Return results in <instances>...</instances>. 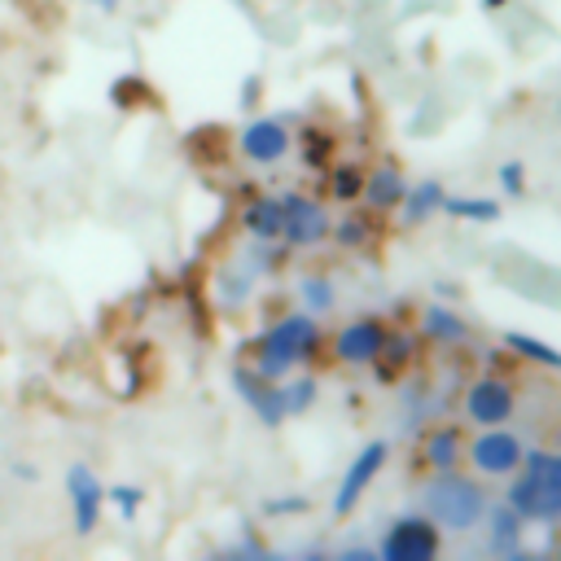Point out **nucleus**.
<instances>
[{
    "mask_svg": "<svg viewBox=\"0 0 561 561\" xmlns=\"http://www.w3.org/2000/svg\"><path fill=\"white\" fill-rule=\"evenodd\" d=\"M504 504L522 522H557L561 517V456L552 451H526L517 465V478L504 495Z\"/></svg>",
    "mask_w": 561,
    "mask_h": 561,
    "instance_id": "nucleus-1",
    "label": "nucleus"
},
{
    "mask_svg": "<svg viewBox=\"0 0 561 561\" xmlns=\"http://www.w3.org/2000/svg\"><path fill=\"white\" fill-rule=\"evenodd\" d=\"M425 517L443 530H473L482 517H486V491L478 486V478H465L456 469H443L438 478L425 482Z\"/></svg>",
    "mask_w": 561,
    "mask_h": 561,
    "instance_id": "nucleus-2",
    "label": "nucleus"
},
{
    "mask_svg": "<svg viewBox=\"0 0 561 561\" xmlns=\"http://www.w3.org/2000/svg\"><path fill=\"white\" fill-rule=\"evenodd\" d=\"M320 351V324L311 316H285L276 320L259 346H254V373H263L267 381H280L294 364L311 359Z\"/></svg>",
    "mask_w": 561,
    "mask_h": 561,
    "instance_id": "nucleus-3",
    "label": "nucleus"
},
{
    "mask_svg": "<svg viewBox=\"0 0 561 561\" xmlns=\"http://www.w3.org/2000/svg\"><path fill=\"white\" fill-rule=\"evenodd\" d=\"M465 456H469V465H473L482 478H508V473H517L526 447H522V438L508 434L504 425H482V434H478L473 443H465Z\"/></svg>",
    "mask_w": 561,
    "mask_h": 561,
    "instance_id": "nucleus-4",
    "label": "nucleus"
},
{
    "mask_svg": "<svg viewBox=\"0 0 561 561\" xmlns=\"http://www.w3.org/2000/svg\"><path fill=\"white\" fill-rule=\"evenodd\" d=\"M66 500H70V522L79 535H92L101 526V508H105V482L96 478L92 465L75 460L66 469Z\"/></svg>",
    "mask_w": 561,
    "mask_h": 561,
    "instance_id": "nucleus-5",
    "label": "nucleus"
},
{
    "mask_svg": "<svg viewBox=\"0 0 561 561\" xmlns=\"http://www.w3.org/2000/svg\"><path fill=\"white\" fill-rule=\"evenodd\" d=\"M381 561H434L438 557V526L430 517H399L381 539Z\"/></svg>",
    "mask_w": 561,
    "mask_h": 561,
    "instance_id": "nucleus-6",
    "label": "nucleus"
},
{
    "mask_svg": "<svg viewBox=\"0 0 561 561\" xmlns=\"http://www.w3.org/2000/svg\"><path fill=\"white\" fill-rule=\"evenodd\" d=\"M280 237L289 245H316L329 232V215L320 202L302 197V193H280Z\"/></svg>",
    "mask_w": 561,
    "mask_h": 561,
    "instance_id": "nucleus-7",
    "label": "nucleus"
},
{
    "mask_svg": "<svg viewBox=\"0 0 561 561\" xmlns=\"http://www.w3.org/2000/svg\"><path fill=\"white\" fill-rule=\"evenodd\" d=\"M513 408H517V399L504 377H478L465 390V412L473 425H504L513 416Z\"/></svg>",
    "mask_w": 561,
    "mask_h": 561,
    "instance_id": "nucleus-8",
    "label": "nucleus"
},
{
    "mask_svg": "<svg viewBox=\"0 0 561 561\" xmlns=\"http://www.w3.org/2000/svg\"><path fill=\"white\" fill-rule=\"evenodd\" d=\"M386 456H390V451H386V443L377 438V443H368V447L351 460V469L342 473V486H337V495H333V513H337V517H346V513L359 504V495L368 491V482L381 473Z\"/></svg>",
    "mask_w": 561,
    "mask_h": 561,
    "instance_id": "nucleus-9",
    "label": "nucleus"
},
{
    "mask_svg": "<svg viewBox=\"0 0 561 561\" xmlns=\"http://www.w3.org/2000/svg\"><path fill=\"white\" fill-rule=\"evenodd\" d=\"M381 342H386V324L373 320V316H364V320H351V324L337 329L333 355H337L342 364H373V359L381 355Z\"/></svg>",
    "mask_w": 561,
    "mask_h": 561,
    "instance_id": "nucleus-10",
    "label": "nucleus"
},
{
    "mask_svg": "<svg viewBox=\"0 0 561 561\" xmlns=\"http://www.w3.org/2000/svg\"><path fill=\"white\" fill-rule=\"evenodd\" d=\"M289 131H285V123L280 118H254L241 136H237V149H241V158H250V162H280L285 153H289Z\"/></svg>",
    "mask_w": 561,
    "mask_h": 561,
    "instance_id": "nucleus-11",
    "label": "nucleus"
},
{
    "mask_svg": "<svg viewBox=\"0 0 561 561\" xmlns=\"http://www.w3.org/2000/svg\"><path fill=\"white\" fill-rule=\"evenodd\" d=\"M232 386H237V394L254 408V416H259L263 425H280V421H285V399H280V386H276V381H267V377L254 373V368H237V373H232Z\"/></svg>",
    "mask_w": 561,
    "mask_h": 561,
    "instance_id": "nucleus-12",
    "label": "nucleus"
},
{
    "mask_svg": "<svg viewBox=\"0 0 561 561\" xmlns=\"http://www.w3.org/2000/svg\"><path fill=\"white\" fill-rule=\"evenodd\" d=\"M460 456H465V434H460L456 425H438V430H430L425 443H421V460H425L434 473L456 469Z\"/></svg>",
    "mask_w": 561,
    "mask_h": 561,
    "instance_id": "nucleus-13",
    "label": "nucleus"
},
{
    "mask_svg": "<svg viewBox=\"0 0 561 561\" xmlns=\"http://www.w3.org/2000/svg\"><path fill=\"white\" fill-rule=\"evenodd\" d=\"M408 193V180L399 175V167H377V171H364V202L373 210H394Z\"/></svg>",
    "mask_w": 561,
    "mask_h": 561,
    "instance_id": "nucleus-14",
    "label": "nucleus"
},
{
    "mask_svg": "<svg viewBox=\"0 0 561 561\" xmlns=\"http://www.w3.org/2000/svg\"><path fill=\"white\" fill-rule=\"evenodd\" d=\"M412 355H416V337H412V333H390V329H386L381 355L373 359V364H377V377H381V381L399 377V373L412 364Z\"/></svg>",
    "mask_w": 561,
    "mask_h": 561,
    "instance_id": "nucleus-15",
    "label": "nucleus"
},
{
    "mask_svg": "<svg viewBox=\"0 0 561 561\" xmlns=\"http://www.w3.org/2000/svg\"><path fill=\"white\" fill-rule=\"evenodd\" d=\"M241 224H245L250 237L276 241V237H280V202H276V197H254V202L241 210Z\"/></svg>",
    "mask_w": 561,
    "mask_h": 561,
    "instance_id": "nucleus-16",
    "label": "nucleus"
},
{
    "mask_svg": "<svg viewBox=\"0 0 561 561\" xmlns=\"http://www.w3.org/2000/svg\"><path fill=\"white\" fill-rule=\"evenodd\" d=\"M443 197H447V193H443V184H438V180H425L421 188L403 193V206H408V210H403V224H416V219L434 215V210L443 206Z\"/></svg>",
    "mask_w": 561,
    "mask_h": 561,
    "instance_id": "nucleus-17",
    "label": "nucleus"
},
{
    "mask_svg": "<svg viewBox=\"0 0 561 561\" xmlns=\"http://www.w3.org/2000/svg\"><path fill=\"white\" fill-rule=\"evenodd\" d=\"M421 329L434 337V342H465V320L447 307H425L421 316Z\"/></svg>",
    "mask_w": 561,
    "mask_h": 561,
    "instance_id": "nucleus-18",
    "label": "nucleus"
},
{
    "mask_svg": "<svg viewBox=\"0 0 561 561\" xmlns=\"http://www.w3.org/2000/svg\"><path fill=\"white\" fill-rule=\"evenodd\" d=\"M522 517L508 508V504H500V508H491V552H508L513 543H517V535H522Z\"/></svg>",
    "mask_w": 561,
    "mask_h": 561,
    "instance_id": "nucleus-19",
    "label": "nucleus"
},
{
    "mask_svg": "<svg viewBox=\"0 0 561 561\" xmlns=\"http://www.w3.org/2000/svg\"><path fill=\"white\" fill-rule=\"evenodd\" d=\"M504 346L517 351L522 359L543 364V368H561V351H552L548 342H539V337H530V333H504Z\"/></svg>",
    "mask_w": 561,
    "mask_h": 561,
    "instance_id": "nucleus-20",
    "label": "nucleus"
},
{
    "mask_svg": "<svg viewBox=\"0 0 561 561\" xmlns=\"http://www.w3.org/2000/svg\"><path fill=\"white\" fill-rule=\"evenodd\" d=\"M438 210H447V215H456V219H478V224H491V219L500 215V206L486 202V197H443Z\"/></svg>",
    "mask_w": 561,
    "mask_h": 561,
    "instance_id": "nucleus-21",
    "label": "nucleus"
},
{
    "mask_svg": "<svg viewBox=\"0 0 561 561\" xmlns=\"http://www.w3.org/2000/svg\"><path fill=\"white\" fill-rule=\"evenodd\" d=\"M329 193H333L337 202H359V193H364V171H359V167H333V171H329Z\"/></svg>",
    "mask_w": 561,
    "mask_h": 561,
    "instance_id": "nucleus-22",
    "label": "nucleus"
},
{
    "mask_svg": "<svg viewBox=\"0 0 561 561\" xmlns=\"http://www.w3.org/2000/svg\"><path fill=\"white\" fill-rule=\"evenodd\" d=\"M298 140H302V162H307V167H324V162H329V153H333V145H337L324 127H307Z\"/></svg>",
    "mask_w": 561,
    "mask_h": 561,
    "instance_id": "nucleus-23",
    "label": "nucleus"
},
{
    "mask_svg": "<svg viewBox=\"0 0 561 561\" xmlns=\"http://www.w3.org/2000/svg\"><path fill=\"white\" fill-rule=\"evenodd\" d=\"M105 504H114L118 517L131 522V517L140 513V504H145V491H140L136 482H118V486H105Z\"/></svg>",
    "mask_w": 561,
    "mask_h": 561,
    "instance_id": "nucleus-24",
    "label": "nucleus"
},
{
    "mask_svg": "<svg viewBox=\"0 0 561 561\" xmlns=\"http://www.w3.org/2000/svg\"><path fill=\"white\" fill-rule=\"evenodd\" d=\"M280 399H285V416H298V412H307L316 403V381L311 377H298V381L280 386Z\"/></svg>",
    "mask_w": 561,
    "mask_h": 561,
    "instance_id": "nucleus-25",
    "label": "nucleus"
},
{
    "mask_svg": "<svg viewBox=\"0 0 561 561\" xmlns=\"http://www.w3.org/2000/svg\"><path fill=\"white\" fill-rule=\"evenodd\" d=\"M333 237H337V245H368V237H373V228H368V219L364 215H346L337 228H333Z\"/></svg>",
    "mask_w": 561,
    "mask_h": 561,
    "instance_id": "nucleus-26",
    "label": "nucleus"
},
{
    "mask_svg": "<svg viewBox=\"0 0 561 561\" xmlns=\"http://www.w3.org/2000/svg\"><path fill=\"white\" fill-rule=\"evenodd\" d=\"M302 302H307L316 316L329 311V307H333V285H329L324 276H307V280H302Z\"/></svg>",
    "mask_w": 561,
    "mask_h": 561,
    "instance_id": "nucleus-27",
    "label": "nucleus"
},
{
    "mask_svg": "<svg viewBox=\"0 0 561 561\" xmlns=\"http://www.w3.org/2000/svg\"><path fill=\"white\" fill-rule=\"evenodd\" d=\"M500 188H504L508 197H522V193H526V167H522V162H504V167H500Z\"/></svg>",
    "mask_w": 561,
    "mask_h": 561,
    "instance_id": "nucleus-28",
    "label": "nucleus"
},
{
    "mask_svg": "<svg viewBox=\"0 0 561 561\" xmlns=\"http://www.w3.org/2000/svg\"><path fill=\"white\" fill-rule=\"evenodd\" d=\"M219 294L224 298H241V294H250V280L241 285V276H219Z\"/></svg>",
    "mask_w": 561,
    "mask_h": 561,
    "instance_id": "nucleus-29",
    "label": "nucleus"
},
{
    "mask_svg": "<svg viewBox=\"0 0 561 561\" xmlns=\"http://www.w3.org/2000/svg\"><path fill=\"white\" fill-rule=\"evenodd\" d=\"M302 508H307V500H298V495L294 500H267V513H302Z\"/></svg>",
    "mask_w": 561,
    "mask_h": 561,
    "instance_id": "nucleus-30",
    "label": "nucleus"
},
{
    "mask_svg": "<svg viewBox=\"0 0 561 561\" xmlns=\"http://www.w3.org/2000/svg\"><path fill=\"white\" fill-rule=\"evenodd\" d=\"M241 101H245V105H254V101H259V79H245V88H241Z\"/></svg>",
    "mask_w": 561,
    "mask_h": 561,
    "instance_id": "nucleus-31",
    "label": "nucleus"
},
{
    "mask_svg": "<svg viewBox=\"0 0 561 561\" xmlns=\"http://www.w3.org/2000/svg\"><path fill=\"white\" fill-rule=\"evenodd\" d=\"M88 4L101 9V13H114V9H118V0H88Z\"/></svg>",
    "mask_w": 561,
    "mask_h": 561,
    "instance_id": "nucleus-32",
    "label": "nucleus"
},
{
    "mask_svg": "<svg viewBox=\"0 0 561 561\" xmlns=\"http://www.w3.org/2000/svg\"><path fill=\"white\" fill-rule=\"evenodd\" d=\"M482 4H486V9H504L508 0H482Z\"/></svg>",
    "mask_w": 561,
    "mask_h": 561,
    "instance_id": "nucleus-33",
    "label": "nucleus"
}]
</instances>
